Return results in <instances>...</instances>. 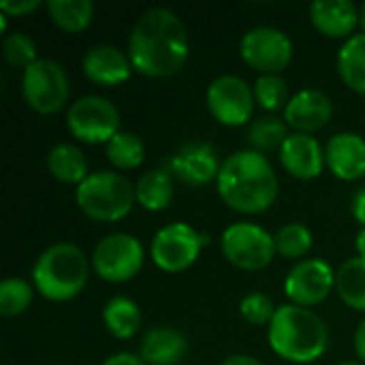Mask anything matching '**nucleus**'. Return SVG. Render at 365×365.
Listing matches in <instances>:
<instances>
[{"label": "nucleus", "instance_id": "obj_9", "mask_svg": "<svg viewBox=\"0 0 365 365\" xmlns=\"http://www.w3.org/2000/svg\"><path fill=\"white\" fill-rule=\"evenodd\" d=\"M143 246L130 233H111L103 237L92 252V267L107 282H126L143 267Z\"/></svg>", "mask_w": 365, "mask_h": 365}, {"label": "nucleus", "instance_id": "obj_32", "mask_svg": "<svg viewBox=\"0 0 365 365\" xmlns=\"http://www.w3.org/2000/svg\"><path fill=\"white\" fill-rule=\"evenodd\" d=\"M2 56L6 58L9 64H13L17 68H24V71L38 60V51H36L34 38H30L24 32H11V34L4 36V41H2Z\"/></svg>", "mask_w": 365, "mask_h": 365}, {"label": "nucleus", "instance_id": "obj_6", "mask_svg": "<svg viewBox=\"0 0 365 365\" xmlns=\"http://www.w3.org/2000/svg\"><path fill=\"white\" fill-rule=\"evenodd\" d=\"M21 94L36 113L60 111L71 96V79L66 68L51 58H38L21 75Z\"/></svg>", "mask_w": 365, "mask_h": 365}, {"label": "nucleus", "instance_id": "obj_39", "mask_svg": "<svg viewBox=\"0 0 365 365\" xmlns=\"http://www.w3.org/2000/svg\"><path fill=\"white\" fill-rule=\"evenodd\" d=\"M355 248H357L359 257L365 259V227H361V231H359L357 237H355Z\"/></svg>", "mask_w": 365, "mask_h": 365}, {"label": "nucleus", "instance_id": "obj_15", "mask_svg": "<svg viewBox=\"0 0 365 365\" xmlns=\"http://www.w3.org/2000/svg\"><path fill=\"white\" fill-rule=\"evenodd\" d=\"M83 75L98 86H120L130 79L133 75V62L128 53H124L120 47L111 43H96L92 45L81 60Z\"/></svg>", "mask_w": 365, "mask_h": 365}, {"label": "nucleus", "instance_id": "obj_19", "mask_svg": "<svg viewBox=\"0 0 365 365\" xmlns=\"http://www.w3.org/2000/svg\"><path fill=\"white\" fill-rule=\"evenodd\" d=\"M310 19L319 32L331 38H349L359 24V6L353 0H314Z\"/></svg>", "mask_w": 365, "mask_h": 365}, {"label": "nucleus", "instance_id": "obj_29", "mask_svg": "<svg viewBox=\"0 0 365 365\" xmlns=\"http://www.w3.org/2000/svg\"><path fill=\"white\" fill-rule=\"evenodd\" d=\"M276 252L284 259H302L312 248V231L302 222H287L274 233Z\"/></svg>", "mask_w": 365, "mask_h": 365}, {"label": "nucleus", "instance_id": "obj_27", "mask_svg": "<svg viewBox=\"0 0 365 365\" xmlns=\"http://www.w3.org/2000/svg\"><path fill=\"white\" fill-rule=\"evenodd\" d=\"M289 137V124L284 122V118H278L274 113L267 115H259L250 122L248 126V143L250 150L257 152H272V150H280L282 143Z\"/></svg>", "mask_w": 365, "mask_h": 365}, {"label": "nucleus", "instance_id": "obj_10", "mask_svg": "<svg viewBox=\"0 0 365 365\" xmlns=\"http://www.w3.org/2000/svg\"><path fill=\"white\" fill-rule=\"evenodd\" d=\"M207 244V235L199 233L186 222H171L156 231L150 252L154 263L169 274L188 269L197 259L201 248Z\"/></svg>", "mask_w": 365, "mask_h": 365}, {"label": "nucleus", "instance_id": "obj_34", "mask_svg": "<svg viewBox=\"0 0 365 365\" xmlns=\"http://www.w3.org/2000/svg\"><path fill=\"white\" fill-rule=\"evenodd\" d=\"M38 6H41V0H0V13H4L6 17L30 15Z\"/></svg>", "mask_w": 365, "mask_h": 365}, {"label": "nucleus", "instance_id": "obj_37", "mask_svg": "<svg viewBox=\"0 0 365 365\" xmlns=\"http://www.w3.org/2000/svg\"><path fill=\"white\" fill-rule=\"evenodd\" d=\"M355 353L361 359V364H365V319L355 331Z\"/></svg>", "mask_w": 365, "mask_h": 365}, {"label": "nucleus", "instance_id": "obj_5", "mask_svg": "<svg viewBox=\"0 0 365 365\" xmlns=\"http://www.w3.org/2000/svg\"><path fill=\"white\" fill-rule=\"evenodd\" d=\"M75 201L88 218L98 222H118L130 214L137 195L126 175L101 169L90 171V175L75 188Z\"/></svg>", "mask_w": 365, "mask_h": 365}, {"label": "nucleus", "instance_id": "obj_23", "mask_svg": "<svg viewBox=\"0 0 365 365\" xmlns=\"http://www.w3.org/2000/svg\"><path fill=\"white\" fill-rule=\"evenodd\" d=\"M173 192V175L167 169H150L135 184L137 203L148 212L167 210Z\"/></svg>", "mask_w": 365, "mask_h": 365}, {"label": "nucleus", "instance_id": "obj_11", "mask_svg": "<svg viewBox=\"0 0 365 365\" xmlns=\"http://www.w3.org/2000/svg\"><path fill=\"white\" fill-rule=\"evenodd\" d=\"M240 56L261 75H280L293 60L291 36L274 26H255L240 41Z\"/></svg>", "mask_w": 365, "mask_h": 365}, {"label": "nucleus", "instance_id": "obj_33", "mask_svg": "<svg viewBox=\"0 0 365 365\" xmlns=\"http://www.w3.org/2000/svg\"><path fill=\"white\" fill-rule=\"evenodd\" d=\"M240 312L252 325H269L276 314V308H274V302L269 295H265L261 291H252L242 297Z\"/></svg>", "mask_w": 365, "mask_h": 365}, {"label": "nucleus", "instance_id": "obj_38", "mask_svg": "<svg viewBox=\"0 0 365 365\" xmlns=\"http://www.w3.org/2000/svg\"><path fill=\"white\" fill-rule=\"evenodd\" d=\"M220 365H265L263 361H259L257 357H252V355H231V357H227L225 361Z\"/></svg>", "mask_w": 365, "mask_h": 365}, {"label": "nucleus", "instance_id": "obj_28", "mask_svg": "<svg viewBox=\"0 0 365 365\" xmlns=\"http://www.w3.org/2000/svg\"><path fill=\"white\" fill-rule=\"evenodd\" d=\"M107 158L115 169H135L145 158V143L139 135L120 130L107 145H105Z\"/></svg>", "mask_w": 365, "mask_h": 365}, {"label": "nucleus", "instance_id": "obj_41", "mask_svg": "<svg viewBox=\"0 0 365 365\" xmlns=\"http://www.w3.org/2000/svg\"><path fill=\"white\" fill-rule=\"evenodd\" d=\"M338 365H365L361 361H344V364H338Z\"/></svg>", "mask_w": 365, "mask_h": 365}, {"label": "nucleus", "instance_id": "obj_3", "mask_svg": "<svg viewBox=\"0 0 365 365\" xmlns=\"http://www.w3.org/2000/svg\"><path fill=\"white\" fill-rule=\"evenodd\" d=\"M267 327L272 351L291 364H312L321 359L329 346L327 325L310 308L295 304L278 306Z\"/></svg>", "mask_w": 365, "mask_h": 365}, {"label": "nucleus", "instance_id": "obj_18", "mask_svg": "<svg viewBox=\"0 0 365 365\" xmlns=\"http://www.w3.org/2000/svg\"><path fill=\"white\" fill-rule=\"evenodd\" d=\"M327 169L344 180L353 182L365 175V139L359 133H338L325 145Z\"/></svg>", "mask_w": 365, "mask_h": 365}, {"label": "nucleus", "instance_id": "obj_20", "mask_svg": "<svg viewBox=\"0 0 365 365\" xmlns=\"http://www.w3.org/2000/svg\"><path fill=\"white\" fill-rule=\"evenodd\" d=\"M186 353L188 338L175 327H152L139 346V357L148 365H178Z\"/></svg>", "mask_w": 365, "mask_h": 365}, {"label": "nucleus", "instance_id": "obj_7", "mask_svg": "<svg viewBox=\"0 0 365 365\" xmlns=\"http://www.w3.org/2000/svg\"><path fill=\"white\" fill-rule=\"evenodd\" d=\"M66 126L83 143H109L120 133L118 107L98 94L79 96L66 111Z\"/></svg>", "mask_w": 365, "mask_h": 365}, {"label": "nucleus", "instance_id": "obj_31", "mask_svg": "<svg viewBox=\"0 0 365 365\" xmlns=\"http://www.w3.org/2000/svg\"><path fill=\"white\" fill-rule=\"evenodd\" d=\"M34 287L21 278H4L0 282V314L19 317L32 304Z\"/></svg>", "mask_w": 365, "mask_h": 365}, {"label": "nucleus", "instance_id": "obj_21", "mask_svg": "<svg viewBox=\"0 0 365 365\" xmlns=\"http://www.w3.org/2000/svg\"><path fill=\"white\" fill-rule=\"evenodd\" d=\"M105 329L118 340H130L141 329V310L126 295H113L103 308Z\"/></svg>", "mask_w": 365, "mask_h": 365}, {"label": "nucleus", "instance_id": "obj_8", "mask_svg": "<svg viewBox=\"0 0 365 365\" xmlns=\"http://www.w3.org/2000/svg\"><path fill=\"white\" fill-rule=\"evenodd\" d=\"M222 255L240 269L257 272L267 267L276 255L274 235L255 222H233L225 229L220 240Z\"/></svg>", "mask_w": 365, "mask_h": 365}, {"label": "nucleus", "instance_id": "obj_36", "mask_svg": "<svg viewBox=\"0 0 365 365\" xmlns=\"http://www.w3.org/2000/svg\"><path fill=\"white\" fill-rule=\"evenodd\" d=\"M101 365H148L139 355L135 353H115L111 357H107Z\"/></svg>", "mask_w": 365, "mask_h": 365}, {"label": "nucleus", "instance_id": "obj_14", "mask_svg": "<svg viewBox=\"0 0 365 365\" xmlns=\"http://www.w3.org/2000/svg\"><path fill=\"white\" fill-rule=\"evenodd\" d=\"M220 158L212 143L207 141H190L173 152L169 158V173L188 186H203L218 178Z\"/></svg>", "mask_w": 365, "mask_h": 365}, {"label": "nucleus", "instance_id": "obj_2", "mask_svg": "<svg viewBox=\"0 0 365 365\" xmlns=\"http://www.w3.org/2000/svg\"><path fill=\"white\" fill-rule=\"evenodd\" d=\"M220 199L235 212L261 214L278 199V175L269 158L257 150H240L222 160L216 178Z\"/></svg>", "mask_w": 365, "mask_h": 365}, {"label": "nucleus", "instance_id": "obj_24", "mask_svg": "<svg viewBox=\"0 0 365 365\" xmlns=\"http://www.w3.org/2000/svg\"><path fill=\"white\" fill-rule=\"evenodd\" d=\"M338 73L353 90L365 94V32L349 36L338 51Z\"/></svg>", "mask_w": 365, "mask_h": 365}, {"label": "nucleus", "instance_id": "obj_30", "mask_svg": "<svg viewBox=\"0 0 365 365\" xmlns=\"http://www.w3.org/2000/svg\"><path fill=\"white\" fill-rule=\"evenodd\" d=\"M252 92H255L257 105H261L265 111H272V113L278 109H284L287 103L291 101L287 79L282 75H274V73L259 75L252 86Z\"/></svg>", "mask_w": 365, "mask_h": 365}, {"label": "nucleus", "instance_id": "obj_4", "mask_svg": "<svg viewBox=\"0 0 365 365\" xmlns=\"http://www.w3.org/2000/svg\"><path fill=\"white\" fill-rule=\"evenodd\" d=\"M90 278V261L86 252L71 244L58 242L47 246L34 267H32V284L49 302H68L77 297Z\"/></svg>", "mask_w": 365, "mask_h": 365}, {"label": "nucleus", "instance_id": "obj_12", "mask_svg": "<svg viewBox=\"0 0 365 365\" xmlns=\"http://www.w3.org/2000/svg\"><path fill=\"white\" fill-rule=\"evenodd\" d=\"M205 103L216 122L225 126H242L252 120L255 113V92L246 79L240 75H218L205 92Z\"/></svg>", "mask_w": 365, "mask_h": 365}, {"label": "nucleus", "instance_id": "obj_17", "mask_svg": "<svg viewBox=\"0 0 365 365\" xmlns=\"http://www.w3.org/2000/svg\"><path fill=\"white\" fill-rule=\"evenodd\" d=\"M282 167L299 180H314L323 173L325 150L321 141L308 133H291L280 148Z\"/></svg>", "mask_w": 365, "mask_h": 365}, {"label": "nucleus", "instance_id": "obj_25", "mask_svg": "<svg viewBox=\"0 0 365 365\" xmlns=\"http://www.w3.org/2000/svg\"><path fill=\"white\" fill-rule=\"evenodd\" d=\"M336 293L349 308L365 312V259L353 257L336 269Z\"/></svg>", "mask_w": 365, "mask_h": 365}, {"label": "nucleus", "instance_id": "obj_16", "mask_svg": "<svg viewBox=\"0 0 365 365\" xmlns=\"http://www.w3.org/2000/svg\"><path fill=\"white\" fill-rule=\"evenodd\" d=\"M334 113L331 98L319 88H304L284 107V122L297 133H314L327 126Z\"/></svg>", "mask_w": 365, "mask_h": 365}, {"label": "nucleus", "instance_id": "obj_26", "mask_svg": "<svg viewBox=\"0 0 365 365\" xmlns=\"http://www.w3.org/2000/svg\"><path fill=\"white\" fill-rule=\"evenodd\" d=\"M45 9L51 21L66 32H81L94 17L92 0H47Z\"/></svg>", "mask_w": 365, "mask_h": 365}, {"label": "nucleus", "instance_id": "obj_40", "mask_svg": "<svg viewBox=\"0 0 365 365\" xmlns=\"http://www.w3.org/2000/svg\"><path fill=\"white\" fill-rule=\"evenodd\" d=\"M359 26H361V32H365V2L359 6Z\"/></svg>", "mask_w": 365, "mask_h": 365}, {"label": "nucleus", "instance_id": "obj_1", "mask_svg": "<svg viewBox=\"0 0 365 365\" xmlns=\"http://www.w3.org/2000/svg\"><path fill=\"white\" fill-rule=\"evenodd\" d=\"M190 51L186 24L165 6L143 11L128 36V58L133 68L148 77H169L178 73Z\"/></svg>", "mask_w": 365, "mask_h": 365}, {"label": "nucleus", "instance_id": "obj_22", "mask_svg": "<svg viewBox=\"0 0 365 365\" xmlns=\"http://www.w3.org/2000/svg\"><path fill=\"white\" fill-rule=\"evenodd\" d=\"M47 169L49 173L64 182L79 186L88 175V158L86 154L73 143H58L47 152Z\"/></svg>", "mask_w": 365, "mask_h": 365}, {"label": "nucleus", "instance_id": "obj_35", "mask_svg": "<svg viewBox=\"0 0 365 365\" xmlns=\"http://www.w3.org/2000/svg\"><path fill=\"white\" fill-rule=\"evenodd\" d=\"M351 212H353V218H355L359 225H364L365 227V186H361V188L353 195Z\"/></svg>", "mask_w": 365, "mask_h": 365}, {"label": "nucleus", "instance_id": "obj_13", "mask_svg": "<svg viewBox=\"0 0 365 365\" xmlns=\"http://www.w3.org/2000/svg\"><path fill=\"white\" fill-rule=\"evenodd\" d=\"M336 289V269L323 259L299 261L284 280V293L291 304L302 308L319 306Z\"/></svg>", "mask_w": 365, "mask_h": 365}]
</instances>
